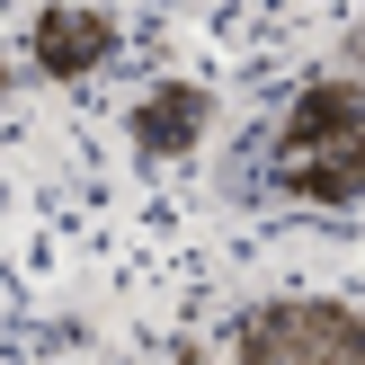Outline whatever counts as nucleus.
Masks as SVG:
<instances>
[{"label":"nucleus","instance_id":"f257e3e1","mask_svg":"<svg viewBox=\"0 0 365 365\" xmlns=\"http://www.w3.org/2000/svg\"><path fill=\"white\" fill-rule=\"evenodd\" d=\"M277 187L339 205L365 187V81H312L277 134Z\"/></svg>","mask_w":365,"mask_h":365},{"label":"nucleus","instance_id":"7ed1b4c3","mask_svg":"<svg viewBox=\"0 0 365 365\" xmlns=\"http://www.w3.org/2000/svg\"><path fill=\"white\" fill-rule=\"evenodd\" d=\"M89 53H98V27H53V36H45V63H63V71L89 63Z\"/></svg>","mask_w":365,"mask_h":365},{"label":"nucleus","instance_id":"f03ea898","mask_svg":"<svg viewBox=\"0 0 365 365\" xmlns=\"http://www.w3.org/2000/svg\"><path fill=\"white\" fill-rule=\"evenodd\" d=\"M232 365H365V321L348 303H267L232 330Z\"/></svg>","mask_w":365,"mask_h":365}]
</instances>
